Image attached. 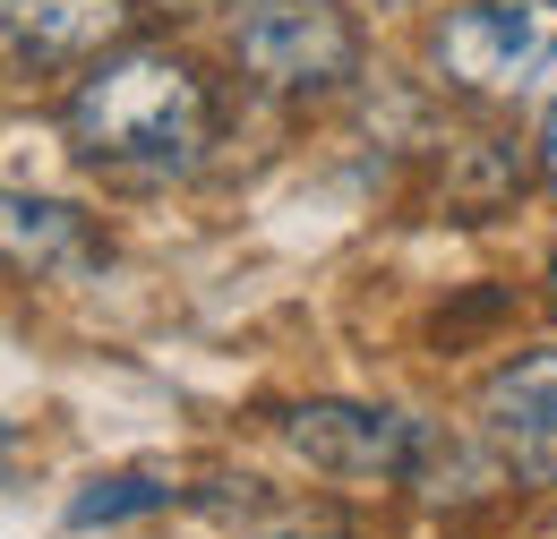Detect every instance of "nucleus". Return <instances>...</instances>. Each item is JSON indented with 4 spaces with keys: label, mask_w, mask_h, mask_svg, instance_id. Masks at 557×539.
I'll list each match as a JSON object with an SVG mask.
<instances>
[{
    "label": "nucleus",
    "mask_w": 557,
    "mask_h": 539,
    "mask_svg": "<svg viewBox=\"0 0 557 539\" xmlns=\"http://www.w3.org/2000/svg\"><path fill=\"white\" fill-rule=\"evenodd\" d=\"M70 137L86 163L172 180V172H189L207 154L214 95H207V77L189 61H172V52H129V61H103L70 95Z\"/></svg>",
    "instance_id": "1"
},
{
    "label": "nucleus",
    "mask_w": 557,
    "mask_h": 539,
    "mask_svg": "<svg viewBox=\"0 0 557 539\" xmlns=\"http://www.w3.org/2000/svg\"><path fill=\"white\" fill-rule=\"evenodd\" d=\"M557 61V0H455L429 35V68L463 95H523Z\"/></svg>",
    "instance_id": "2"
},
{
    "label": "nucleus",
    "mask_w": 557,
    "mask_h": 539,
    "mask_svg": "<svg viewBox=\"0 0 557 539\" xmlns=\"http://www.w3.org/2000/svg\"><path fill=\"white\" fill-rule=\"evenodd\" d=\"M240 68L275 95H326L360 77V17L344 0H258L232 35Z\"/></svg>",
    "instance_id": "3"
},
{
    "label": "nucleus",
    "mask_w": 557,
    "mask_h": 539,
    "mask_svg": "<svg viewBox=\"0 0 557 539\" xmlns=\"http://www.w3.org/2000/svg\"><path fill=\"white\" fill-rule=\"evenodd\" d=\"M283 437L318 463V472L344 479H412L429 454V428L404 411H369V403H300L283 419Z\"/></svg>",
    "instance_id": "4"
},
{
    "label": "nucleus",
    "mask_w": 557,
    "mask_h": 539,
    "mask_svg": "<svg viewBox=\"0 0 557 539\" xmlns=\"http://www.w3.org/2000/svg\"><path fill=\"white\" fill-rule=\"evenodd\" d=\"M481 428L532 472H557V351H515L481 386Z\"/></svg>",
    "instance_id": "5"
},
{
    "label": "nucleus",
    "mask_w": 557,
    "mask_h": 539,
    "mask_svg": "<svg viewBox=\"0 0 557 539\" xmlns=\"http://www.w3.org/2000/svg\"><path fill=\"white\" fill-rule=\"evenodd\" d=\"M129 0H9V61L17 68H77L129 35Z\"/></svg>",
    "instance_id": "6"
},
{
    "label": "nucleus",
    "mask_w": 557,
    "mask_h": 539,
    "mask_svg": "<svg viewBox=\"0 0 557 539\" xmlns=\"http://www.w3.org/2000/svg\"><path fill=\"white\" fill-rule=\"evenodd\" d=\"M9 258L35 274H77L103 258V240L77 223V205H52V198H9Z\"/></svg>",
    "instance_id": "7"
},
{
    "label": "nucleus",
    "mask_w": 557,
    "mask_h": 539,
    "mask_svg": "<svg viewBox=\"0 0 557 539\" xmlns=\"http://www.w3.org/2000/svg\"><path fill=\"white\" fill-rule=\"evenodd\" d=\"M146 505H172V488H163V479H95L70 505V523L95 531V523H121V514H146Z\"/></svg>",
    "instance_id": "8"
},
{
    "label": "nucleus",
    "mask_w": 557,
    "mask_h": 539,
    "mask_svg": "<svg viewBox=\"0 0 557 539\" xmlns=\"http://www.w3.org/2000/svg\"><path fill=\"white\" fill-rule=\"evenodd\" d=\"M541 172H549V189H557V103H549V121H541Z\"/></svg>",
    "instance_id": "9"
},
{
    "label": "nucleus",
    "mask_w": 557,
    "mask_h": 539,
    "mask_svg": "<svg viewBox=\"0 0 557 539\" xmlns=\"http://www.w3.org/2000/svg\"><path fill=\"white\" fill-rule=\"evenodd\" d=\"M549 283H557V258H549Z\"/></svg>",
    "instance_id": "10"
}]
</instances>
